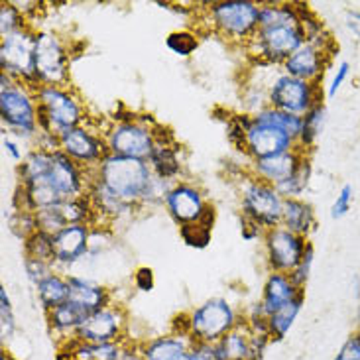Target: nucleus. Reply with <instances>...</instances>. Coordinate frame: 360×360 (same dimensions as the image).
I'll return each instance as SVG.
<instances>
[{
    "mask_svg": "<svg viewBox=\"0 0 360 360\" xmlns=\"http://www.w3.org/2000/svg\"><path fill=\"white\" fill-rule=\"evenodd\" d=\"M36 30L26 28L0 41V68L18 83L38 89L36 77Z\"/></svg>",
    "mask_w": 360,
    "mask_h": 360,
    "instance_id": "10",
    "label": "nucleus"
},
{
    "mask_svg": "<svg viewBox=\"0 0 360 360\" xmlns=\"http://www.w3.org/2000/svg\"><path fill=\"white\" fill-rule=\"evenodd\" d=\"M243 317L224 297H211L187 313V335L195 342L217 345L229 331H233Z\"/></svg>",
    "mask_w": 360,
    "mask_h": 360,
    "instance_id": "7",
    "label": "nucleus"
},
{
    "mask_svg": "<svg viewBox=\"0 0 360 360\" xmlns=\"http://www.w3.org/2000/svg\"><path fill=\"white\" fill-rule=\"evenodd\" d=\"M345 24L352 36L360 39V10H347L345 12Z\"/></svg>",
    "mask_w": 360,
    "mask_h": 360,
    "instance_id": "52",
    "label": "nucleus"
},
{
    "mask_svg": "<svg viewBox=\"0 0 360 360\" xmlns=\"http://www.w3.org/2000/svg\"><path fill=\"white\" fill-rule=\"evenodd\" d=\"M87 197L91 205H93V211H95V226H98V223H115L118 219L130 217L134 211L140 209L136 205L122 201L112 191H108L107 187L93 176H91V181H89Z\"/></svg>",
    "mask_w": 360,
    "mask_h": 360,
    "instance_id": "22",
    "label": "nucleus"
},
{
    "mask_svg": "<svg viewBox=\"0 0 360 360\" xmlns=\"http://www.w3.org/2000/svg\"><path fill=\"white\" fill-rule=\"evenodd\" d=\"M303 305H305V292H302L295 300L285 303L278 311H274L268 317V331H270V339L272 341H282L283 337L290 333L293 323L297 319V315L302 313Z\"/></svg>",
    "mask_w": 360,
    "mask_h": 360,
    "instance_id": "31",
    "label": "nucleus"
},
{
    "mask_svg": "<svg viewBox=\"0 0 360 360\" xmlns=\"http://www.w3.org/2000/svg\"><path fill=\"white\" fill-rule=\"evenodd\" d=\"M349 75H351V63L349 61H341L339 65H337V69H335V75H333L331 79V85L327 87V97L333 98L339 91H341V87L347 83V79H349Z\"/></svg>",
    "mask_w": 360,
    "mask_h": 360,
    "instance_id": "46",
    "label": "nucleus"
},
{
    "mask_svg": "<svg viewBox=\"0 0 360 360\" xmlns=\"http://www.w3.org/2000/svg\"><path fill=\"white\" fill-rule=\"evenodd\" d=\"M117 360H144V354H142V345H136V342L122 341V347H120V354H118Z\"/></svg>",
    "mask_w": 360,
    "mask_h": 360,
    "instance_id": "49",
    "label": "nucleus"
},
{
    "mask_svg": "<svg viewBox=\"0 0 360 360\" xmlns=\"http://www.w3.org/2000/svg\"><path fill=\"white\" fill-rule=\"evenodd\" d=\"M307 243L305 236L288 231L282 224L268 231L264 234V246L270 272L292 274L302 260Z\"/></svg>",
    "mask_w": 360,
    "mask_h": 360,
    "instance_id": "14",
    "label": "nucleus"
},
{
    "mask_svg": "<svg viewBox=\"0 0 360 360\" xmlns=\"http://www.w3.org/2000/svg\"><path fill=\"white\" fill-rule=\"evenodd\" d=\"M282 193L274 185L260 181L248 172V176L240 181V217L268 233L282 224Z\"/></svg>",
    "mask_w": 360,
    "mask_h": 360,
    "instance_id": "6",
    "label": "nucleus"
},
{
    "mask_svg": "<svg viewBox=\"0 0 360 360\" xmlns=\"http://www.w3.org/2000/svg\"><path fill=\"white\" fill-rule=\"evenodd\" d=\"M207 22L213 34L231 44L246 46L260 26V4L250 0L213 2L207 8Z\"/></svg>",
    "mask_w": 360,
    "mask_h": 360,
    "instance_id": "5",
    "label": "nucleus"
},
{
    "mask_svg": "<svg viewBox=\"0 0 360 360\" xmlns=\"http://www.w3.org/2000/svg\"><path fill=\"white\" fill-rule=\"evenodd\" d=\"M295 148H297L295 138H292L272 122H268L260 115H252L250 124L246 128V152H244L250 158V162L278 156L283 152H292Z\"/></svg>",
    "mask_w": 360,
    "mask_h": 360,
    "instance_id": "13",
    "label": "nucleus"
},
{
    "mask_svg": "<svg viewBox=\"0 0 360 360\" xmlns=\"http://www.w3.org/2000/svg\"><path fill=\"white\" fill-rule=\"evenodd\" d=\"M156 122H148L140 117L124 122H112L105 128L108 154L148 162L156 144Z\"/></svg>",
    "mask_w": 360,
    "mask_h": 360,
    "instance_id": "8",
    "label": "nucleus"
},
{
    "mask_svg": "<svg viewBox=\"0 0 360 360\" xmlns=\"http://www.w3.org/2000/svg\"><path fill=\"white\" fill-rule=\"evenodd\" d=\"M91 176L98 179L108 191L118 195L122 201L142 207V197L146 193V187L154 174L144 160L107 154L97 169L91 172Z\"/></svg>",
    "mask_w": 360,
    "mask_h": 360,
    "instance_id": "3",
    "label": "nucleus"
},
{
    "mask_svg": "<svg viewBox=\"0 0 360 360\" xmlns=\"http://www.w3.org/2000/svg\"><path fill=\"white\" fill-rule=\"evenodd\" d=\"M22 243H24V256L53 264V236L51 234L36 231Z\"/></svg>",
    "mask_w": 360,
    "mask_h": 360,
    "instance_id": "35",
    "label": "nucleus"
},
{
    "mask_svg": "<svg viewBox=\"0 0 360 360\" xmlns=\"http://www.w3.org/2000/svg\"><path fill=\"white\" fill-rule=\"evenodd\" d=\"M313 260H315V248H313L311 243H307L302 260L295 266V270L290 274V278H292L293 283H295L297 288H303V290H305V285L309 282V276H311Z\"/></svg>",
    "mask_w": 360,
    "mask_h": 360,
    "instance_id": "42",
    "label": "nucleus"
},
{
    "mask_svg": "<svg viewBox=\"0 0 360 360\" xmlns=\"http://www.w3.org/2000/svg\"><path fill=\"white\" fill-rule=\"evenodd\" d=\"M335 360H360V331L349 337V341L342 345L341 352L335 356Z\"/></svg>",
    "mask_w": 360,
    "mask_h": 360,
    "instance_id": "47",
    "label": "nucleus"
},
{
    "mask_svg": "<svg viewBox=\"0 0 360 360\" xmlns=\"http://www.w3.org/2000/svg\"><path fill=\"white\" fill-rule=\"evenodd\" d=\"M0 360H14V359H12V356H10L6 351H2V354H0Z\"/></svg>",
    "mask_w": 360,
    "mask_h": 360,
    "instance_id": "53",
    "label": "nucleus"
},
{
    "mask_svg": "<svg viewBox=\"0 0 360 360\" xmlns=\"http://www.w3.org/2000/svg\"><path fill=\"white\" fill-rule=\"evenodd\" d=\"M307 41L302 16L295 2L260 4V26L254 38L244 46L256 65H283L292 53Z\"/></svg>",
    "mask_w": 360,
    "mask_h": 360,
    "instance_id": "1",
    "label": "nucleus"
},
{
    "mask_svg": "<svg viewBox=\"0 0 360 360\" xmlns=\"http://www.w3.org/2000/svg\"><path fill=\"white\" fill-rule=\"evenodd\" d=\"M309 181H311V160H309V156H305L300 167L295 169V174L288 181H283L280 187H276V189L282 193L283 199L302 197L305 193V189L309 187Z\"/></svg>",
    "mask_w": 360,
    "mask_h": 360,
    "instance_id": "34",
    "label": "nucleus"
},
{
    "mask_svg": "<svg viewBox=\"0 0 360 360\" xmlns=\"http://www.w3.org/2000/svg\"><path fill=\"white\" fill-rule=\"evenodd\" d=\"M256 115H260L262 118H266L268 122H272L278 128H282L283 132H288L290 136L295 138V142H297V138L302 134V124H303V117H297V115H290V112H282V110H276L272 107H266L260 112H256Z\"/></svg>",
    "mask_w": 360,
    "mask_h": 360,
    "instance_id": "37",
    "label": "nucleus"
},
{
    "mask_svg": "<svg viewBox=\"0 0 360 360\" xmlns=\"http://www.w3.org/2000/svg\"><path fill=\"white\" fill-rule=\"evenodd\" d=\"M193 342L189 335L172 331L169 335L144 342L142 354H144V360H179L193 347Z\"/></svg>",
    "mask_w": 360,
    "mask_h": 360,
    "instance_id": "26",
    "label": "nucleus"
},
{
    "mask_svg": "<svg viewBox=\"0 0 360 360\" xmlns=\"http://www.w3.org/2000/svg\"><path fill=\"white\" fill-rule=\"evenodd\" d=\"M14 331H16V319H14V311H12V303H10L6 288H0V337H2V342H8Z\"/></svg>",
    "mask_w": 360,
    "mask_h": 360,
    "instance_id": "40",
    "label": "nucleus"
},
{
    "mask_svg": "<svg viewBox=\"0 0 360 360\" xmlns=\"http://www.w3.org/2000/svg\"><path fill=\"white\" fill-rule=\"evenodd\" d=\"M352 199H354V189L352 185H342L341 191L337 195V199L333 201L331 207V217L333 219H342L345 214L351 211L352 207Z\"/></svg>",
    "mask_w": 360,
    "mask_h": 360,
    "instance_id": "44",
    "label": "nucleus"
},
{
    "mask_svg": "<svg viewBox=\"0 0 360 360\" xmlns=\"http://www.w3.org/2000/svg\"><path fill=\"white\" fill-rule=\"evenodd\" d=\"M148 166L152 174L158 177H164L167 181H181L184 176V160H181V146L176 136L167 128L156 127V144L148 158Z\"/></svg>",
    "mask_w": 360,
    "mask_h": 360,
    "instance_id": "17",
    "label": "nucleus"
},
{
    "mask_svg": "<svg viewBox=\"0 0 360 360\" xmlns=\"http://www.w3.org/2000/svg\"><path fill=\"white\" fill-rule=\"evenodd\" d=\"M36 293H38L39 303L44 305L46 311H51L59 305L69 302V293H71V285H69L68 276L61 274H51L46 280L36 283Z\"/></svg>",
    "mask_w": 360,
    "mask_h": 360,
    "instance_id": "30",
    "label": "nucleus"
},
{
    "mask_svg": "<svg viewBox=\"0 0 360 360\" xmlns=\"http://www.w3.org/2000/svg\"><path fill=\"white\" fill-rule=\"evenodd\" d=\"M122 342H81L77 339H69L61 342V351L65 352L69 360H117L120 354Z\"/></svg>",
    "mask_w": 360,
    "mask_h": 360,
    "instance_id": "29",
    "label": "nucleus"
},
{
    "mask_svg": "<svg viewBox=\"0 0 360 360\" xmlns=\"http://www.w3.org/2000/svg\"><path fill=\"white\" fill-rule=\"evenodd\" d=\"M127 313L120 305H108L101 311L91 313L81 323L73 339L81 342H122L127 341Z\"/></svg>",
    "mask_w": 360,
    "mask_h": 360,
    "instance_id": "15",
    "label": "nucleus"
},
{
    "mask_svg": "<svg viewBox=\"0 0 360 360\" xmlns=\"http://www.w3.org/2000/svg\"><path fill=\"white\" fill-rule=\"evenodd\" d=\"M174 181H167L164 177L154 176L150 179V184L146 187V193L142 197V207L144 205H164L166 203L167 193L172 191L174 187Z\"/></svg>",
    "mask_w": 360,
    "mask_h": 360,
    "instance_id": "41",
    "label": "nucleus"
},
{
    "mask_svg": "<svg viewBox=\"0 0 360 360\" xmlns=\"http://www.w3.org/2000/svg\"><path fill=\"white\" fill-rule=\"evenodd\" d=\"M30 28L28 18L20 12L14 2H2L0 4V36L8 38L12 34H18L22 30Z\"/></svg>",
    "mask_w": 360,
    "mask_h": 360,
    "instance_id": "36",
    "label": "nucleus"
},
{
    "mask_svg": "<svg viewBox=\"0 0 360 360\" xmlns=\"http://www.w3.org/2000/svg\"><path fill=\"white\" fill-rule=\"evenodd\" d=\"M134 285L140 292H152L154 290V272H152V268H148V266L138 268L136 274H134Z\"/></svg>",
    "mask_w": 360,
    "mask_h": 360,
    "instance_id": "48",
    "label": "nucleus"
},
{
    "mask_svg": "<svg viewBox=\"0 0 360 360\" xmlns=\"http://www.w3.org/2000/svg\"><path fill=\"white\" fill-rule=\"evenodd\" d=\"M270 342L272 339L268 335L254 333L243 317L233 331L217 342V354L219 360H262Z\"/></svg>",
    "mask_w": 360,
    "mask_h": 360,
    "instance_id": "16",
    "label": "nucleus"
},
{
    "mask_svg": "<svg viewBox=\"0 0 360 360\" xmlns=\"http://www.w3.org/2000/svg\"><path fill=\"white\" fill-rule=\"evenodd\" d=\"M38 103L39 134L61 136L71 128L87 124L89 117L79 95L71 87L39 85L34 89Z\"/></svg>",
    "mask_w": 360,
    "mask_h": 360,
    "instance_id": "2",
    "label": "nucleus"
},
{
    "mask_svg": "<svg viewBox=\"0 0 360 360\" xmlns=\"http://www.w3.org/2000/svg\"><path fill=\"white\" fill-rule=\"evenodd\" d=\"M0 120L4 132L18 138L39 134L38 103L34 89L0 73Z\"/></svg>",
    "mask_w": 360,
    "mask_h": 360,
    "instance_id": "4",
    "label": "nucleus"
},
{
    "mask_svg": "<svg viewBox=\"0 0 360 360\" xmlns=\"http://www.w3.org/2000/svg\"><path fill=\"white\" fill-rule=\"evenodd\" d=\"M166 46L179 58H189L195 49L199 48V39H197V34H193V32L179 30V32H172L167 36Z\"/></svg>",
    "mask_w": 360,
    "mask_h": 360,
    "instance_id": "39",
    "label": "nucleus"
},
{
    "mask_svg": "<svg viewBox=\"0 0 360 360\" xmlns=\"http://www.w3.org/2000/svg\"><path fill=\"white\" fill-rule=\"evenodd\" d=\"M240 223H243V229H240V233H243L244 240H254V238H258V236H264V231L252 221H248V219H243L240 217Z\"/></svg>",
    "mask_w": 360,
    "mask_h": 360,
    "instance_id": "51",
    "label": "nucleus"
},
{
    "mask_svg": "<svg viewBox=\"0 0 360 360\" xmlns=\"http://www.w3.org/2000/svg\"><path fill=\"white\" fill-rule=\"evenodd\" d=\"M302 292H305L303 288H297L293 280L290 278V274L270 272V276L266 278L264 283L262 297H260V309L264 311L266 317H270L274 311H278L280 307H283L285 303H290L295 300Z\"/></svg>",
    "mask_w": 360,
    "mask_h": 360,
    "instance_id": "25",
    "label": "nucleus"
},
{
    "mask_svg": "<svg viewBox=\"0 0 360 360\" xmlns=\"http://www.w3.org/2000/svg\"><path fill=\"white\" fill-rule=\"evenodd\" d=\"M323 103L321 83H309L292 77L288 73H278L268 87V107L305 117L315 105Z\"/></svg>",
    "mask_w": 360,
    "mask_h": 360,
    "instance_id": "9",
    "label": "nucleus"
},
{
    "mask_svg": "<svg viewBox=\"0 0 360 360\" xmlns=\"http://www.w3.org/2000/svg\"><path fill=\"white\" fill-rule=\"evenodd\" d=\"M305 156H309V154H303L302 150L295 148L292 152H283V154H278V156L254 160V162H250L248 172L254 177H258L260 181H266V184L274 185V187H280L283 181H288L295 174V169L300 167Z\"/></svg>",
    "mask_w": 360,
    "mask_h": 360,
    "instance_id": "23",
    "label": "nucleus"
},
{
    "mask_svg": "<svg viewBox=\"0 0 360 360\" xmlns=\"http://www.w3.org/2000/svg\"><path fill=\"white\" fill-rule=\"evenodd\" d=\"M179 236L189 248L195 250H203L211 244V236H213V229L207 226L203 223H191V224H181L179 226Z\"/></svg>",
    "mask_w": 360,
    "mask_h": 360,
    "instance_id": "38",
    "label": "nucleus"
},
{
    "mask_svg": "<svg viewBox=\"0 0 360 360\" xmlns=\"http://www.w3.org/2000/svg\"><path fill=\"white\" fill-rule=\"evenodd\" d=\"M48 177L63 199H73V197L87 195L91 172H87L85 167H81L77 162H73L61 150H58V152H53Z\"/></svg>",
    "mask_w": 360,
    "mask_h": 360,
    "instance_id": "19",
    "label": "nucleus"
},
{
    "mask_svg": "<svg viewBox=\"0 0 360 360\" xmlns=\"http://www.w3.org/2000/svg\"><path fill=\"white\" fill-rule=\"evenodd\" d=\"M315 224H317L315 211H313V207L305 199H302V197L283 199L282 226L307 238L315 231Z\"/></svg>",
    "mask_w": 360,
    "mask_h": 360,
    "instance_id": "27",
    "label": "nucleus"
},
{
    "mask_svg": "<svg viewBox=\"0 0 360 360\" xmlns=\"http://www.w3.org/2000/svg\"><path fill=\"white\" fill-rule=\"evenodd\" d=\"M69 65H71V56L63 39L53 32H38L36 34V77L39 85L71 87Z\"/></svg>",
    "mask_w": 360,
    "mask_h": 360,
    "instance_id": "11",
    "label": "nucleus"
},
{
    "mask_svg": "<svg viewBox=\"0 0 360 360\" xmlns=\"http://www.w3.org/2000/svg\"><path fill=\"white\" fill-rule=\"evenodd\" d=\"M2 146H4V152H6L14 162H18V164H22V160L26 158L24 154H22V148H20L18 142H16L12 136L2 138Z\"/></svg>",
    "mask_w": 360,
    "mask_h": 360,
    "instance_id": "50",
    "label": "nucleus"
},
{
    "mask_svg": "<svg viewBox=\"0 0 360 360\" xmlns=\"http://www.w3.org/2000/svg\"><path fill=\"white\" fill-rule=\"evenodd\" d=\"M68 280L69 285H71L69 303H73L85 317L91 315V313L105 309L108 305H112L110 292L105 285H98V283L91 282L87 278L73 276V274H68Z\"/></svg>",
    "mask_w": 360,
    "mask_h": 360,
    "instance_id": "24",
    "label": "nucleus"
},
{
    "mask_svg": "<svg viewBox=\"0 0 360 360\" xmlns=\"http://www.w3.org/2000/svg\"><path fill=\"white\" fill-rule=\"evenodd\" d=\"M164 207H166L167 214L181 226V224L197 223L207 211L209 201L205 199L203 191L195 184L177 181L172 187V191L167 193Z\"/></svg>",
    "mask_w": 360,
    "mask_h": 360,
    "instance_id": "18",
    "label": "nucleus"
},
{
    "mask_svg": "<svg viewBox=\"0 0 360 360\" xmlns=\"http://www.w3.org/2000/svg\"><path fill=\"white\" fill-rule=\"evenodd\" d=\"M331 51H325V49L305 41L302 48L292 53L290 59L283 63V73L309 81V83H321L325 69L331 65Z\"/></svg>",
    "mask_w": 360,
    "mask_h": 360,
    "instance_id": "21",
    "label": "nucleus"
},
{
    "mask_svg": "<svg viewBox=\"0 0 360 360\" xmlns=\"http://www.w3.org/2000/svg\"><path fill=\"white\" fill-rule=\"evenodd\" d=\"M179 360H219L217 345H205V342H193V347L185 352Z\"/></svg>",
    "mask_w": 360,
    "mask_h": 360,
    "instance_id": "45",
    "label": "nucleus"
},
{
    "mask_svg": "<svg viewBox=\"0 0 360 360\" xmlns=\"http://www.w3.org/2000/svg\"><path fill=\"white\" fill-rule=\"evenodd\" d=\"M46 317H48L49 331L53 333L56 337H59L63 342L73 339L77 329L81 327V323L85 321V315L69 302L59 305L56 309H51V311H46Z\"/></svg>",
    "mask_w": 360,
    "mask_h": 360,
    "instance_id": "28",
    "label": "nucleus"
},
{
    "mask_svg": "<svg viewBox=\"0 0 360 360\" xmlns=\"http://www.w3.org/2000/svg\"><path fill=\"white\" fill-rule=\"evenodd\" d=\"M51 160H53V152H48V150L34 148L32 152H28L22 160V164H18L20 184H28V181L48 176L51 169Z\"/></svg>",
    "mask_w": 360,
    "mask_h": 360,
    "instance_id": "33",
    "label": "nucleus"
},
{
    "mask_svg": "<svg viewBox=\"0 0 360 360\" xmlns=\"http://www.w3.org/2000/svg\"><path fill=\"white\" fill-rule=\"evenodd\" d=\"M24 270L28 274L30 282L39 283L41 280H46L48 276L56 274V266L51 262H46V260H38V258H30V256H24Z\"/></svg>",
    "mask_w": 360,
    "mask_h": 360,
    "instance_id": "43",
    "label": "nucleus"
},
{
    "mask_svg": "<svg viewBox=\"0 0 360 360\" xmlns=\"http://www.w3.org/2000/svg\"><path fill=\"white\" fill-rule=\"evenodd\" d=\"M91 224H71L53 234V266L71 268L83 260L91 248Z\"/></svg>",
    "mask_w": 360,
    "mask_h": 360,
    "instance_id": "20",
    "label": "nucleus"
},
{
    "mask_svg": "<svg viewBox=\"0 0 360 360\" xmlns=\"http://www.w3.org/2000/svg\"><path fill=\"white\" fill-rule=\"evenodd\" d=\"M59 150L69 156L87 172L97 169L98 164L107 158L108 148L105 142V132L81 124L71 128L59 136Z\"/></svg>",
    "mask_w": 360,
    "mask_h": 360,
    "instance_id": "12",
    "label": "nucleus"
},
{
    "mask_svg": "<svg viewBox=\"0 0 360 360\" xmlns=\"http://www.w3.org/2000/svg\"><path fill=\"white\" fill-rule=\"evenodd\" d=\"M325 122H327V108L323 103H319L303 117L302 134L297 138V150H302L303 154H309L315 148L317 138L321 136Z\"/></svg>",
    "mask_w": 360,
    "mask_h": 360,
    "instance_id": "32",
    "label": "nucleus"
}]
</instances>
